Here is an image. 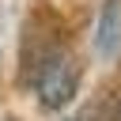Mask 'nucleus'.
<instances>
[{
	"mask_svg": "<svg viewBox=\"0 0 121 121\" xmlns=\"http://www.w3.org/2000/svg\"><path fill=\"white\" fill-rule=\"evenodd\" d=\"M79 91V64L68 49H49L34 64V95L45 110H60Z\"/></svg>",
	"mask_w": 121,
	"mask_h": 121,
	"instance_id": "f257e3e1",
	"label": "nucleus"
},
{
	"mask_svg": "<svg viewBox=\"0 0 121 121\" xmlns=\"http://www.w3.org/2000/svg\"><path fill=\"white\" fill-rule=\"evenodd\" d=\"M95 49L106 60H113L121 53V0H106L102 4L98 23H95Z\"/></svg>",
	"mask_w": 121,
	"mask_h": 121,
	"instance_id": "f03ea898",
	"label": "nucleus"
},
{
	"mask_svg": "<svg viewBox=\"0 0 121 121\" xmlns=\"http://www.w3.org/2000/svg\"><path fill=\"white\" fill-rule=\"evenodd\" d=\"M113 121H121V102H117V113H113Z\"/></svg>",
	"mask_w": 121,
	"mask_h": 121,
	"instance_id": "7ed1b4c3",
	"label": "nucleus"
},
{
	"mask_svg": "<svg viewBox=\"0 0 121 121\" xmlns=\"http://www.w3.org/2000/svg\"><path fill=\"white\" fill-rule=\"evenodd\" d=\"M68 121H76V117H68Z\"/></svg>",
	"mask_w": 121,
	"mask_h": 121,
	"instance_id": "20e7f679",
	"label": "nucleus"
}]
</instances>
